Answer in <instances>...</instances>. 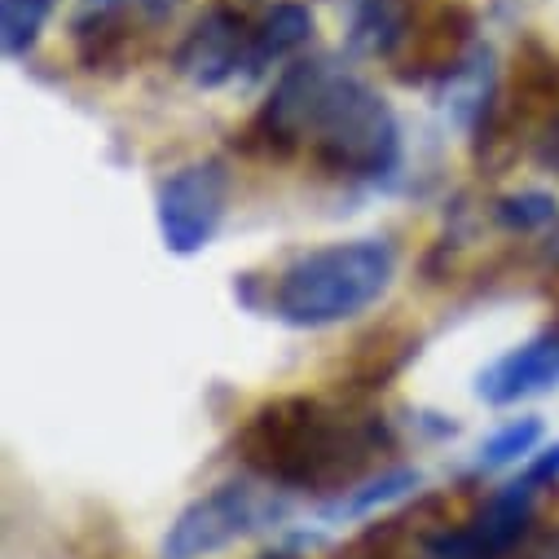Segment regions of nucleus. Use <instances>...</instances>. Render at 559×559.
<instances>
[{
    "label": "nucleus",
    "mask_w": 559,
    "mask_h": 559,
    "mask_svg": "<svg viewBox=\"0 0 559 559\" xmlns=\"http://www.w3.org/2000/svg\"><path fill=\"white\" fill-rule=\"evenodd\" d=\"M234 445L242 467L277 493H309L331 502L383 472L379 463L396 454V432L379 409L357 401L292 392L255 405Z\"/></svg>",
    "instance_id": "nucleus-1"
},
{
    "label": "nucleus",
    "mask_w": 559,
    "mask_h": 559,
    "mask_svg": "<svg viewBox=\"0 0 559 559\" xmlns=\"http://www.w3.org/2000/svg\"><path fill=\"white\" fill-rule=\"evenodd\" d=\"M396 277V251L388 238H348L300 251L264 283L260 313L296 331H322L370 313Z\"/></svg>",
    "instance_id": "nucleus-2"
},
{
    "label": "nucleus",
    "mask_w": 559,
    "mask_h": 559,
    "mask_svg": "<svg viewBox=\"0 0 559 559\" xmlns=\"http://www.w3.org/2000/svg\"><path fill=\"white\" fill-rule=\"evenodd\" d=\"M309 155L326 177L340 181H388L401 168V119L379 88H370L348 67H335L313 123H309Z\"/></svg>",
    "instance_id": "nucleus-3"
},
{
    "label": "nucleus",
    "mask_w": 559,
    "mask_h": 559,
    "mask_svg": "<svg viewBox=\"0 0 559 559\" xmlns=\"http://www.w3.org/2000/svg\"><path fill=\"white\" fill-rule=\"evenodd\" d=\"M283 520H287V493H277L264 480L255 485V476L225 480L177 511V520L159 542V559H207L264 528H277Z\"/></svg>",
    "instance_id": "nucleus-4"
},
{
    "label": "nucleus",
    "mask_w": 559,
    "mask_h": 559,
    "mask_svg": "<svg viewBox=\"0 0 559 559\" xmlns=\"http://www.w3.org/2000/svg\"><path fill=\"white\" fill-rule=\"evenodd\" d=\"M335 67L340 62L331 53H309V58L287 62L277 71L264 106L251 115V123L242 132H234V146H242L247 155H260V159H292L296 151H305L313 110H318Z\"/></svg>",
    "instance_id": "nucleus-5"
},
{
    "label": "nucleus",
    "mask_w": 559,
    "mask_h": 559,
    "mask_svg": "<svg viewBox=\"0 0 559 559\" xmlns=\"http://www.w3.org/2000/svg\"><path fill=\"white\" fill-rule=\"evenodd\" d=\"M537 485L515 476L498 485L463 524L424 537V559H511L537 524Z\"/></svg>",
    "instance_id": "nucleus-6"
},
{
    "label": "nucleus",
    "mask_w": 559,
    "mask_h": 559,
    "mask_svg": "<svg viewBox=\"0 0 559 559\" xmlns=\"http://www.w3.org/2000/svg\"><path fill=\"white\" fill-rule=\"evenodd\" d=\"M229 164L225 159H194L177 168L155 199V221L159 238L173 255H199L216 242L225 212H229Z\"/></svg>",
    "instance_id": "nucleus-7"
},
{
    "label": "nucleus",
    "mask_w": 559,
    "mask_h": 559,
    "mask_svg": "<svg viewBox=\"0 0 559 559\" xmlns=\"http://www.w3.org/2000/svg\"><path fill=\"white\" fill-rule=\"evenodd\" d=\"M251 36H255V19L238 0H207L173 49V71L186 84L216 93V88L234 84L238 75H247Z\"/></svg>",
    "instance_id": "nucleus-8"
},
{
    "label": "nucleus",
    "mask_w": 559,
    "mask_h": 559,
    "mask_svg": "<svg viewBox=\"0 0 559 559\" xmlns=\"http://www.w3.org/2000/svg\"><path fill=\"white\" fill-rule=\"evenodd\" d=\"M476 45H480L476 40V14L454 0V5H437L424 23H418L409 45L396 53L392 71L409 88H445L467 67Z\"/></svg>",
    "instance_id": "nucleus-9"
},
{
    "label": "nucleus",
    "mask_w": 559,
    "mask_h": 559,
    "mask_svg": "<svg viewBox=\"0 0 559 559\" xmlns=\"http://www.w3.org/2000/svg\"><path fill=\"white\" fill-rule=\"evenodd\" d=\"M559 388V331H542L515 348H507L493 366H485L476 374V396L493 409L546 396Z\"/></svg>",
    "instance_id": "nucleus-10"
},
{
    "label": "nucleus",
    "mask_w": 559,
    "mask_h": 559,
    "mask_svg": "<svg viewBox=\"0 0 559 559\" xmlns=\"http://www.w3.org/2000/svg\"><path fill=\"white\" fill-rule=\"evenodd\" d=\"M432 10L428 0H353L348 10V49L357 58H383L396 62V53L409 45Z\"/></svg>",
    "instance_id": "nucleus-11"
},
{
    "label": "nucleus",
    "mask_w": 559,
    "mask_h": 559,
    "mask_svg": "<svg viewBox=\"0 0 559 559\" xmlns=\"http://www.w3.org/2000/svg\"><path fill=\"white\" fill-rule=\"evenodd\" d=\"M313 10L305 0H273V5L255 19V36H251V67L247 75H264L283 62L305 58V49L313 45Z\"/></svg>",
    "instance_id": "nucleus-12"
},
{
    "label": "nucleus",
    "mask_w": 559,
    "mask_h": 559,
    "mask_svg": "<svg viewBox=\"0 0 559 559\" xmlns=\"http://www.w3.org/2000/svg\"><path fill=\"white\" fill-rule=\"evenodd\" d=\"M418 485H424V476H418V467H383L374 476H366L361 485H353L348 493L322 502V520L340 524V520H361V515H374L409 493H418Z\"/></svg>",
    "instance_id": "nucleus-13"
},
{
    "label": "nucleus",
    "mask_w": 559,
    "mask_h": 559,
    "mask_svg": "<svg viewBox=\"0 0 559 559\" xmlns=\"http://www.w3.org/2000/svg\"><path fill=\"white\" fill-rule=\"evenodd\" d=\"M418 353V340L414 335H401V331H374L370 340L357 344L353 361H348V388L353 392H379L388 388V379H396L409 357Z\"/></svg>",
    "instance_id": "nucleus-14"
},
{
    "label": "nucleus",
    "mask_w": 559,
    "mask_h": 559,
    "mask_svg": "<svg viewBox=\"0 0 559 559\" xmlns=\"http://www.w3.org/2000/svg\"><path fill=\"white\" fill-rule=\"evenodd\" d=\"M489 216L507 234H546L559 221V199L550 190H515V194L493 199Z\"/></svg>",
    "instance_id": "nucleus-15"
},
{
    "label": "nucleus",
    "mask_w": 559,
    "mask_h": 559,
    "mask_svg": "<svg viewBox=\"0 0 559 559\" xmlns=\"http://www.w3.org/2000/svg\"><path fill=\"white\" fill-rule=\"evenodd\" d=\"M542 450V418H511L493 437H485L476 454V472H502L515 463H528Z\"/></svg>",
    "instance_id": "nucleus-16"
},
{
    "label": "nucleus",
    "mask_w": 559,
    "mask_h": 559,
    "mask_svg": "<svg viewBox=\"0 0 559 559\" xmlns=\"http://www.w3.org/2000/svg\"><path fill=\"white\" fill-rule=\"evenodd\" d=\"M58 0H0V45L5 58H27L45 32V23L53 19Z\"/></svg>",
    "instance_id": "nucleus-17"
},
{
    "label": "nucleus",
    "mask_w": 559,
    "mask_h": 559,
    "mask_svg": "<svg viewBox=\"0 0 559 559\" xmlns=\"http://www.w3.org/2000/svg\"><path fill=\"white\" fill-rule=\"evenodd\" d=\"M533 164L542 173H555L559 177V106L542 119V128L533 132Z\"/></svg>",
    "instance_id": "nucleus-18"
},
{
    "label": "nucleus",
    "mask_w": 559,
    "mask_h": 559,
    "mask_svg": "<svg viewBox=\"0 0 559 559\" xmlns=\"http://www.w3.org/2000/svg\"><path fill=\"white\" fill-rule=\"evenodd\" d=\"M520 476L533 480L537 489H555V485H559V441H555V445H542V450L524 463Z\"/></svg>",
    "instance_id": "nucleus-19"
},
{
    "label": "nucleus",
    "mask_w": 559,
    "mask_h": 559,
    "mask_svg": "<svg viewBox=\"0 0 559 559\" xmlns=\"http://www.w3.org/2000/svg\"><path fill=\"white\" fill-rule=\"evenodd\" d=\"M537 260L546 264V269H559V221L542 234V247H537Z\"/></svg>",
    "instance_id": "nucleus-20"
},
{
    "label": "nucleus",
    "mask_w": 559,
    "mask_h": 559,
    "mask_svg": "<svg viewBox=\"0 0 559 559\" xmlns=\"http://www.w3.org/2000/svg\"><path fill=\"white\" fill-rule=\"evenodd\" d=\"M537 559H559V533H555V537H550V542H546V550H542V555H537Z\"/></svg>",
    "instance_id": "nucleus-21"
},
{
    "label": "nucleus",
    "mask_w": 559,
    "mask_h": 559,
    "mask_svg": "<svg viewBox=\"0 0 559 559\" xmlns=\"http://www.w3.org/2000/svg\"><path fill=\"white\" fill-rule=\"evenodd\" d=\"M260 559H300L296 550H273V555H260Z\"/></svg>",
    "instance_id": "nucleus-22"
},
{
    "label": "nucleus",
    "mask_w": 559,
    "mask_h": 559,
    "mask_svg": "<svg viewBox=\"0 0 559 559\" xmlns=\"http://www.w3.org/2000/svg\"><path fill=\"white\" fill-rule=\"evenodd\" d=\"M555 331H559V322H555Z\"/></svg>",
    "instance_id": "nucleus-23"
}]
</instances>
